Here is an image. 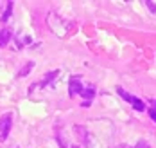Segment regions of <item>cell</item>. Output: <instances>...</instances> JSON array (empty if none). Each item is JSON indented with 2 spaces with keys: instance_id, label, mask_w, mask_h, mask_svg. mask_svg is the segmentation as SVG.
<instances>
[{
  "instance_id": "obj_1",
  "label": "cell",
  "mask_w": 156,
  "mask_h": 148,
  "mask_svg": "<svg viewBox=\"0 0 156 148\" xmlns=\"http://www.w3.org/2000/svg\"><path fill=\"white\" fill-rule=\"evenodd\" d=\"M11 125H13V117L11 114H4L0 119V143H4L11 132Z\"/></svg>"
},
{
  "instance_id": "obj_2",
  "label": "cell",
  "mask_w": 156,
  "mask_h": 148,
  "mask_svg": "<svg viewBox=\"0 0 156 148\" xmlns=\"http://www.w3.org/2000/svg\"><path fill=\"white\" fill-rule=\"evenodd\" d=\"M83 143H84L88 148H106V145H104V143H102L97 135L90 134V132L86 134V137H84V141H83Z\"/></svg>"
},
{
  "instance_id": "obj_3",
  "label": "cell",
  "mask_w": 156,
  "mask_h": 148,
  "mask_svg": "<svg viewBox=\"0 0 156 148\" xmlns=\"http://www.w3.org/2000/svg\"><path fill=\"white\" fill-rule=\"evenodd\" d=\"M81 92H83L81 80H79V78H72L70 83H68V94H70V96H76V94H81Z\"/></svg>"
},
{
  "instance_id": "obj_4",
  "label": "cell",
  "mask_w": 156,
  "mask_h": 148,
  "mask_svg": "<svg viewBox=\"0 0 156 148\" xmlns=\"http://www.w3.org/2000/svg\"><path fill=\"white\" fill-rule=\"evenodd\" d=\"M81 96L84 98V101H92V98L95 96V87H94V85L83 87V92H81Z\"/></svg>"
},
{
  "instance_id": "obj_5",
  "label": "cell",
  "mask_w": 156,
  "mask_h": 148,
  "mask_svg": "<svg viewBox=\"0 0 156 148\" xmlns=\"http://www.w3.org/2000/svg\"><path fill=\"white\" fill-rule=\"evenodd\" d=\"M11 40V31L9 29H2L0 31V47H5Z\"/></svg>"
},
{
  "instance_id": "obj_6",
  "label": "cell",
  "mask_w": 156,
  "mask_h": 148,
  "mask_svg": "<svg viewBox=\"0 0 156 148\" xmlns=\"http://www.w3.org/2000/svg\"><path fill=\"white\" fill-rule=\"evenodd\" d=\"M131 105H133V108L135 110H138V112H142V110H145V105H144V101L142 99H138L136 96H131V101H129Z\"/></svg>"
},
{
  "instance_id": "obj_7",
  "label": "cell",
  "mask_w": 156,
  "mask_h": 148,
  "mask_svg": "<svg viewBox=\"0 0 156 148\" xmlns=\"http://www.w3.org/2000/svg\"><path fill=\"white\" fill-rule=\"evenodd\" d=\"M32 69H34V62H29V63H27V65L23 67V69H22V70H20V72H18V78H25V76H27V74H29V72H31Z\"/></svg>"
},
{
  "instance_id": "obj_8",
  "label": "cell",
  "mask_w": 156,
  "mask_h": 148,
  "mask_svg": "<svg viewBox=\"0 0 156 148\" xmlns=\"http://www.w3.org/2000/svg\"><path fill=\"white\" fill-rule=\"evenodd\" d=\"M11 11H13V2H7V6H5V11L2 13V22H7L9 17H11Z\"/></svg>"
},
{
  "instance_id": "obj_9",
  "label": "cell",
  "mask_w": 156,
  "mask_h": 148,
  "mask_svg": "<svg viewBox=\"0 0 156 148\" xmlns=\"http://www.w3.org/2000/svg\"><path fill=\"white\" fill-rule=\"evenodd\" d=\"M56 139H58V145H59V148H68V143H66V139H65L63 132H58Z\"/></svg>"
},
{
  "instance_id": "obj_10",
  "label": "cell",
  "mask_w": 156,
  "mask_h": 148,
  "mask_svg": "<svg viewBox=\"0 0 156 148\" xmlns=\"http://www.w3.org/2000/svg\"><path fill=\"white\" fill-rule=\"evenodd\" d=\"M117 92H119V94H120V96H122V98H124L126 101H131V94H127V92H126L124 89H120V87H117Z\"/></svg>"
},
{
  "instance_id": "obj_11",
  "label": "cell",
  "mask_w": 156,
  "mask_h": 148,
  "mask_svg": "<svg viewBox=\"0 0 156 148\" xmlns=\"http://www.w3.org/2000/svg\"><path fill=\"white\" fill-rule=\"evenodd\" d=\"M145 6L149 7V11H151V13H156V2H154V0H145Z\"/></svg>"
},
{
  "instance_id": "obj_12",
  "label": "cell",
  "mask_w": 156,
  "mask_h": 148,
  "mask_svg": "<svg viewBox=\"0 0 156 148\" xmlns=\"http://www.w3.org/2000/svg\"><path fill=\"white\" fill-rule=\"evenodd\" d=\"M135 148H151V146H149V143H147V141L140 139V141L136 143V146H135Z\"/></svg>"
},
{
  "instance_id": "obj_13",
  "label": "cell",
  "mask_w": 156,
  "mask_h": 148,
  "mask_svg": "<svg viewBox=\"0 0 156 148\" xmlns=\"http://www.w3.org/2000/svg\"><path fill=\"white\" fill-rule=\"evenodd\" d=\"M149 116L153 117V121H154V123H156V112H154V110H153V108H149Z\"/></svg>"
},
{
  "instance_id": "obj_14",
  "label": "cell",
  "mask_w": 156,
  "mask_h": 148,
  "mask_svg": "<svg viewBox=\"0 0 156 148\" xmlns=\"http://www.w3.org/2000/svg\"><path fill=\"white\" fill-rule=\"evenodd\" d=\"M151 108H153V110H154V112H156V99H154V101H153V107H151Z\"/></svg>"
},
{
  "instance_id": "obj_15",
  "label": "cell",
  "mask_w": 156,
  "mask_h": 148,
  "mask_svg": "<svg viewBox=\"0 0 156 148\" xmlns=\"http://www.w3.org/2000/svg\"><path fill=\"white\" fill-rule=\"evenodd\" d=\"M72 148H84V146H79V145H74Z\"/></svg>"
},
{
  "instance_id": "obj_16",
  "label": "cell",
  "mask_w": 156,
  "mask_h": 148,
  "mask_svg": "<svg viewBox=\"0 0 156 148\" xmlns=\"http://www.w3.org/2000/svg\"><path fill=\"white\" fill-rule=\"evenodd\" d=\"M16 148H18V146H16Z\"/></svg>"
}]
</instances>
